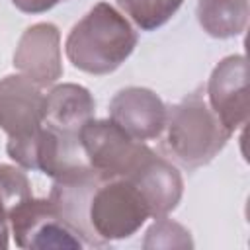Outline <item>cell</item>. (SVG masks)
I'll return each mask as SVG.
<instances>
[{
  "label": "cell",
  "instance_id": "obj_8",
  "mask_svg": "<svg viewBox=\"0 0 250 250\" xmlns=\"http://www.w3.org/2000/svg\"><path fill=\"white\" fill-rule=\"evenodd\" d=\"M14 66L39 88L55 84L62 76L61 33L57 25L41 21L27 27L18 41Z\"/></svg>",
  "mask_w": 250,
  "mask_h": 250
},
{
  "label": "cell",
  "instance_id": "obj_16",
  "mask_svg": "<svg viewBox=\"0 0 250 250\" xmlns=\"http://www.w3.org/2000/svg\"><path fill=\"white\" fill-rule=\"evenodd\" d=\"M145 248H191V236L189 230H186L182 225L166 219V217H158L156 223L146 230Z\"/></svg>",
  "mask_w": 250,
  "mask_h": 250
},
{
  "label": "cell",
  "instance_id": "obj_6",
  "mask_svg": "<svg viewBox=\"0 0 250 250\" xmlns=\"http://www.w3.org/2000/svg\"><path fill=\"white\" fill-rule=\"evenodd\" d=\"M8 221L20 248L76 250L84 246V240L61 219L51 199H35L31 195L10 211Z\"/></svg>",
  "mask_w": 250,
  "mask_h": 250
},
{
  "label": "cell",
  "instance_id": "obj_17",
  "mask_svg": "<svg viewBox=\"0 0 250 250\" xmlns=\"http://www.w3.org/2000/svg\"><path fill=\"white\" fill-rule=\"evenodd\" d=\"M14 6L25 14H43L62 0H12Z\"/></svg>",
  "mask_w": 250,
  "mask_h": 250
},
{
  "label": "cell",
  "instance_id": "obj_15",
  "mask_svg": "<svg viewBox=\"0 0 250 250\" xmlns=\"http://www.w3.org/2000/svg\"><path fill=\"white\" fill-rule=\"evenodd\" d=\"M184 0H117V6L145 31L164 25Z\"/></svg>",
  "mask_w": 250,
  "mask_h": 250
},
{
  "label": "cell",
  "instance_id": "obj_3",
  "mask_svg": "<svg viewBox=\"0 0 250 250\" xmlns=\"http://www.w3.org/2000/svg\"><path fill=\"white\" fill-rule=\"evenodd\" d=\"M88 227L100 246L129 238L150 217V209L129 178L102 180L86 205Z\"/></svg>",
  "mask_w": 250,
  "mask_h": 250
},
{
  "label": "cell",
  "instance_id": "obj_12",
  "mask_svg": "<svg viewBox=\"0 0 250 250\" xmlns=\"http://www.w3.org/2000/svg\"><path fill=\"white\" fill-rule=\"evenodd\" d=\"M94 98L78 84H59L45 96L43 125L64 133H80L82 125L94 117Z\"/></svg>",
  "mask_w": 250,
  "mask_h": 250
},
{
  "label": "cell",
  "instance_id": "obj_1",
  "mask_svg": "<svg viewBox=\"0 0 250 250\" xmlns=\"http://www.w3.org/2000/svg\"><path fill=\"white\" fill-rule=\"evenodd\" d=\"M137 33L107 2L96 4L68 33V61L88 74H109L133 53Z\"/></svg>",
  "mask_w": 250,
  "mask_h": 250
},
{
  "label": "cell",
  "instance_id": "obj_10",
  "mask_svg": "<svg viewBox=\"0 0 250 250\" xmlns=\"http://www.w3.org/2000/svg\"><path fill=\"white\" fill-rule=\"evenodd\" d=\"M109 119L137 141L160 137L166 123V105L148 88L119 90L109 102Z\"/></svg>",
  "mask_w": 250,
  "mask_h": 250
},
{
  "label": "cell",
  "instance_id": "obj_7",
  "mask_svg": "<svg viewBox=\"0 0 250 250\" xmlns=\"http://www.w3.org/2000/svg\"><path fill=\"white\" fill-rule=\"evenodd\" d=\"M207 96L209 107L230 133L248 121V62L244 55H230L215 66L207 84Z\"/></svg>",
  "mask_w": 250,
  "mask_h": 250
},
{
  "label": "cell",
  "instance_id": "obj_14",
  "mask_svg": "<svg viewBox=\"0 0 250 250\" xmlns=\"http://www.w3.org/2000/svg\"><path fill=\"white\" fill-rule=\"evenodd\" d=\"M27 197H31L27 176L16 166L0 164V248L8 246L10 211Z\"/></svg>",
  "mask_w": 250,
  "mask_h": 250
},
{
  "label": "cell",
  "instance_id": "obj_11",
  "mask_svg": "<svg viewBox=\"0 0 250 250\" xmlns=\"http://www.w3.org/2000/svg\"><path fill=\"white\" fill-rule=\"evenodd\" d=\"M129 178L139 191L143 193L150 217H166L170 211H174L182 199L184 191V182L176 166H172L168 160L156 156L150 152L129 176Z\"/></svg>",
  "mask_w": 250,
  "mask_h": 250
},
{
  "label": "cell",
  "instance_id": "obj_4",
  "mask_svg": "<svg viewBox=\"0 0 250 250\" xmlns=\"http://www.w3.org/2000/svg\"><path fill=\"white\" fill-rule=\"evenodd\" d=\"M6 152L21 168L39 170L55 180H62L92 168L76 133L57 131L47 125H41V129L29 137L10 139Z\"/></svg>",
  "mask_w": 250,
  "mask_h": 250
},
{
  "label": "cell",
  "instance_id": "obj_13",
  "mask_svg": "<svg viewBox=\"0 0 250 250\" xmlns=\"http://www.w3.org/2000/svg\"><path fill=\"white\" fill-rule=\"evenodd\" d=\"M197 20L211 37L240 35L248 23V0H199Z\"/></svg>",
  "mask_w": 250,
  "mask_h": 250
},
{
  "label": "cell",
  "instance_id": "obj_9",
  "mask_svg": "<svg viewBox=\"0 0 250 250\" xmlns=\"http://www.w3.org/2000/svg\"><path fill=\"white\" fill-rule=\"evenodd\" d=\"M45 119V96L41 88L21 74L0 80V129L10 139L37 133Z\"/></svg>",
  "mask_w": 250,
  "mask_h": 250
},
{
  "label": "cell",
  "instance_id": "obj_2",
  "mask_svg": "<svg viewBox=\"0 0 250 250\" xmlns=\"http://www.w3.org/2000/svg\"><path fill=\"white\" fill-rule=\"evenodd\" d=\"M164 129L166 150L188 168L211 162L232 135L199 94L166 109Z\"/></svg>",
  "mask_w": 250,
  "mask_h": 250
},
{
  "label": "cell",
  "instance_id": "obj_5",
  "mask_svg": "<svg viewBox=\"0 0 250 250\" xmlns=\"http://www.w3.org/2000/svg\"><path fill=\"white\" fill-rule=\"evenodd\" d=\"M80 143L88 164L102 180L129 176L152 150L127 135L111 119H90L82 125Z\"/></svg>",
  "mask_w": 250,
  "mask_h": 250
}]
</instances>
